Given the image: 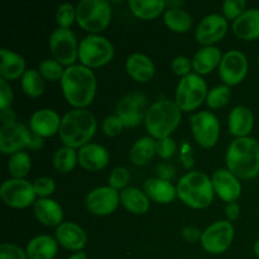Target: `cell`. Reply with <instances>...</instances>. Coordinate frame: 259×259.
<instances>
[{"instance_id":"cell-1","label":"cell","mask_w":259,"mask_h":259,"mask_svg":"<svg viewBox=\"0 0 259 259\" xmlns=\"http://www.w3.org/2000/svg\"><path fill=\"white\" fill-rule=\"evenodd\" d=\"M61 89L66 101L75 109H86L96 94V77L90 68L73 65L65 68Z\"/></svg>"},{"instance_id":"cell-2","label":"cell","mask_w":259,"mask_h":259,"mask_svg":"<svg viewBox=\"0 0 259 259\" xmlns=\"http://www.w3.org/2000/svg\"><path fill=\"white\" fill-rule=\"evenodd\" d=\"M227 169L239 180H252L259 175V142L252 137L235 138L225 154Z\"/></svg>"},{"instance_id":"cell-3","label":"cell","mask_w":259,"mask_h":259,"mask_svg":"<svg viewBox=\"0 0 259 259\" xmlns=\"http://www.w3.org/2000/svg\"><path fill=\"white\" fill-rule=\"evenodd\" d=\"M96 128L98 121L90 110L72 109L62 116L58 136L66 147L80 149L90 143Z\"/></svg>"},{"instance_id":"cell-4","label":"cell","mask_w":259,"mask_h":259,"mask_svg":"<svg viewBox=\"0 0 259 259\" xmlns=\"http://www.w3.org/2000/svg\"><path fill=\"white\" fill-rule=\"evenodd\" d=\"M176 189L177 197L191 209H206L214 201L215 192L211 179L204 172H187L179 180Z\"/></svg>"},{"instance_id":"cell-5","label":"cell","mask_w":259,"mask_h":259,"mask_svg":"<svg viewBox=\"0 0 259 259\" xmlns=\"http://www.w3.org/2000/svg\"><path fill=\"white\" fill-rule=\"evenodd\" d=\"M182 111L176 103L168 99L158 100L148 108L144 119V125L149 137L158 139L171 137L181 123Z\"/></svg>"},{"instance_id":"cell-6","label":"cell","mask_w":259,"mask_h":259,"mask_svg":"<svg viewBox=\"0 0 259 259\" xmlns=\"http://www.w3.org/2000/svg\"><path fill=\"white\" fill-rule=\"evenodd\" d=\"M78 27L90 34H98L109 27L113 17L110 3L106 0H81L76 5Z\"/></svg>"},{"instance_id":"cell-7","label":"cell","mask_w":259,"mask_h":259,"mask_svg":"<svg viewBox=\"0 0 259 259\" xmlns=\"http://www.w3.org/2000/svg\"><path fill=\"white\" fill-rule=\"evenodd\" d=\"M209 89L202 76L190 73L180 80L175 93V103L181 111H194L206 101Z\"/></svg>"},{"instance_id":"cell-8","label":"cell","mask_w":259,"mask_h":259,"mask_svg":"<svg viewBox=\"0 0 259 259\" xmlns=\"http://www.w3.org/2000/svg\"><path fill=\"white\" fill-rule=\"evenodd\" d=\"M114 46L108 38L99 34H90L81 40L78 46V60L88 68H100L114 58Z\"/></svg>"},{"instance_id":"cell-9","label":"cell","mask_w":259,"mask_h":259,"mask_svg":"<svg viewBox=\"0 0 259 259\" xmlns=\"http://www.w3.org/2000/svg\"><path fill=\"white\" fill-rule=\"evenodd\" d=\"M0 199L12 209H27L37 201L32 182L25 179H8L0 187Z\"/></svg>"},{"instance_id":"cell-10","label":"cell","mask_w":259,"mask_h":259,"mask_svg":"<svg viewBox=\"0 0 259 259\" xmlns=\"http://www.w3.org/2000/svg\"><path fill=\"white\" fill-rule=\"evenodd\" d=\"M78 46L75 33L65 28L53 30L48 39V47L53 58L66 67L75 65L78 58Z\"/></svg>"},{"instance_id":"cell-11","label":"cell","mask_w":259,"mask_h":259,"mask_svg":"<svg viewBox=\"0 0 259 259\" xmlns=\"http://www.w3.org/2000/svg\"><path fill=\"white\" fill-rule=\"evenodd\" d=\"M192 136L200 147L210 149L219 141L220 123L212 111H199L190 116Z\"/></svg>"},{"instance_id":"cell-12","label":"cell","mask_w":259,"mask_h":259,"mask_svg":"<svg viewBox=\"0 0 259 259\" xmlns=\"http://www.w3.org/2000/svg\"><path fill=\"white\" fill-rule=\"evenodd\" d=\"M235 229L229 220H218L202 232L200 244L210 254H223L234 239Z\"/></svg>"},{"instance_id":"cell-13","label":"cell","mask_w":259,"mask_h":259,"mask_svg":"<svg viewBox=\"0 0 259 259\" xmlns=\"http://www.w3.org/2000/svg\"><path fill=\"white\" fill-rule=\"evenodd\" d=\"M147 104H148L147 96L143 93L134 91L123 96L118 101L116 115L120 118L125 128H136L146 119L147 110H148Z\"/></svg>"},{"instance_id":"cell-14","label":"cell","mask_w":259,"mask_h":259,"mask_svg":"<svg viewBox=\"0 0 259 259\" xmlns=\"http://www.w3.org/2000/svg\"><path fill=\"white\" fill-rule=\"evenodd\" d=\"M248 58L238 50H230L223 55L218 67L219 77L227 86H237L244 81L248 73Z\"/></svg>"},{"instance_id":"cell-15","label":"cell","mask_w":259,"mask_h":259,"mask_svg":"<svg viewBox=\"0 0 259 259\" xmlns=\"http://www.w3.org/2000/svg\"><path fill=\"white\" fill-rule=\"evenodd\" d=\"M120 204V192L113 187L100 186L91 190L85 197L86 210L95 217L111 215Z\"/></svg>"},{"instance_id":"cell-16","label":"cell","mask_w":259,"mask_h":259,"mask_svg":"<svg viewBox=\"0 0 259 259\" xmlns=\"http://www.w3.org/2000/svg\"><path fill=\"white\" fill-rule=\"evenodd\" d=\"M33 141V132L22 123H13L2 125L0 128V152L3 154L13 156L30 148Z\"/></svg>"},{"instance_id":"cell-17","label":"cell","mask_w":259,"mask_h":259,"mask_svg":"<svg viewBox=\"0 0 259 259\" xmlns=\"http://www.w3.org/2000/svg\"><path fill=\"white\" fill-rule=\"evenodd\" d=\"M228 28V20L223 15L209 14L197 25L195 38L204 47L214 46L225 37Z\"/></svg>"},{"instance_id":"cell-18","label":"cell","mask_w":259,"mask_h":259,"mask_svg":"<svg viewBox=\"0 0 259 259\" xmlns=\"http://www.w3.org/2000/svg\"><path fill=\"white\" fill-rule=\"evenodd\" d=\"M211 182L215 195H218V197L227 204L235 202L242 195L240 180L229 169H217L212 174Z\"/></svg>"},{"instance_id":"cell-19","label":"cell","mask_w":259,"mask_h":259,"mask_svg":"<svg viewBox=\"0 0 259 259\" xmlns=\"http://www.w3.org/2000/svg\"><path fill=\"white\" fill-rule=\"evenodd\" d=\"M55 238L58 245L72 252H82L88 243L86 232L78 224L72 222L62 223L56 228Z\"/></svg>"},{"instance_id":"cell-20","label":"cell","mask_w":259,"mask_h":259,"mask_svg":"<svg viewBox=\"0 0 259 259\" xmlns=\"http://www.w3.org/2000/svg\"><path fill=\"white\" fill-rule=\"evenodd\" d=\"M61 120L62 118H60L57 111L53 109H39L30 116L29 128L35 136L40 138H48L60 132Z\"/></svg>"},{"instance_id":"cell-21","label":"cell","mask_w":259,"mask_h":259,"mask_svg":"<svg viewBox=\"0 0 259 259\" xmlns=\"http://www.w3.org/2000/svg\"><path fill=\"white\" fill-rule=\"evenodd\" d=\"M78 164L89 172H98L105 168L110 162V153L104 146L89 143L78 149Z\"/></svg>"},{"instance_id":"cell-22","label":"cell","mask_w":259,"mask_h":259,"mask_svg":"<svg viewBox=\"0 0 259 259\" xmlns=\"http://www.w3.org/2000/svg\"><path fill=\"white\" fill-rule=\"evenodd\" d=\"M143 191L149 200L157 204L167 205L174 201L177 196V189L169 180L162 177H151L143 184Z\"/></svg>"},{"instance_id":"cell-23","label":"cell","mask_w":259,"mask_h":259,"mask_svg":"<svg viewBox=\"0 0 259 259\" xmlns=\"http://www.w3.org/2000/svg\"><path fill=\"white\" fill-rule=\"evenodd\" d=\"M125 70L129 77L139 83H147L154 77L156 67L148 56L143 53H132L125 62Z\"/></svg>"},{"instance_id":"cell-24","label":"cell","mask_w":259,"mask_h":259,"mask_svg":"<svg viewBox=\"0 0 259 259\" xmlns=\"http://www.w3.org/2000/svg\"><path fill=\"white\" fill-rule=\"evenodd\" d=\"M33 211L40 224L50 228H57L63 223V209L53 199H38L33 205Z\"/></svg>"},{"instance_id":"cell-25","label":"cell","mask_w":259,"mask_h":259,"mask_svg":"<svg viewBox=\"0 0 259 259\" xmlns=\"http://www.w3.org/2000/svg\"><path fill=\"white\" fill-rule=\"evenodd\" d=\"M254 126V115L249 108L244 105H238L230 111L228 118V128L232 136L237 138L249 137V133Z\"/></svg>"},{"instance_id":"cell-26","label":"cell","mask_w":259,"mask_h":259,"mask_svg":"<svg viewBox=\"0 0 259 259\" xmlns=\"http://www.w3.org/2000/svg\"><path fill=\"white\" fill-rule=\"evenodd\" d=\"M232 29L239 39H259V8L245 10L237 20L233 22Z\"/></svg>"},{"instance_id":"cell-27","label":"cell","mask_w":259,"mask_h":259,"mask_svg":"<svg viewBox=\"0 0 259 259\" xmlns=\"http://www.w3.org/2000/svg\"><path fill=\"white\" fill-rule=\"evenodd\" d=\"M0 77L5 81H15L22 78L25 73V60L19 55L8 48L0 50Z\"/></svg>"},{"instance_id":"cell-28","label":"cell","mask_w":259,"mask_h":259,"mask_svg":"<svg viewBox=\"0 0 259 259\" xmlns=\"http://www.w3.org/2000/svg\"><path fill=\"white\" fill-rule=\"evenodd\" d=\"M222 58V51L215 46L202 47L195 53L194 58H192V68H194L195 73L200 76L209 75L215 68L219 67Z\"/></svg>"},{"instance_id":"cell-29","label":"cell","mask_w":259,"mask_h":259,"mask_svg":"<svg viewBox=\"0 0 259 259\" xmlns=\"http://www.w3.org/2000/svg\"><path fill=\"white\" fill-rule=\"evenodd\" d=\"M120 204L131 214L143 215L148 212L151 207V200L141 189L129 186L120 191Z\"/></svg>"},{"instance_id":"cell-30","label":"cell","mask_w":259,"mask_h":259,"mask_svg":"<svg viewBox=\"0 0 259 259\" xmlns=\"http://www.w3.org/2000/svg\"><path fill=\"white\" fill-rule=\"evenodd\" d=\"M25 252L29 259H53L58 252V243L51 235H38L28 242Z\"/></svg>"},{"instance_id":"cell-31","label":"cell","mask_w":259,"mask_h":259,"mask_svg":"<svg viewBox=\"0 0 259 259\" xmlns=\"http://www.w3.org/2000/svg\"><path fill=\"white\" fill-rule=\"evenodd\" d=\"M156 154V139L146 136L134 142L131 151H129V159L134 166L143 167L147 166L154 158Z\"/></svg>"},{"instance_id":"cell-32","label":"cell","mask_w":259,"mask_h":259,"mask_svg":"<svg viewBox=\"0 0 259 259\" xmlns=\"http://www.w3.org/2000/svg\"><path fill=\"white\" fill-rule=\"evenodd\" d=\"M128 5L133 15L142 20L157 19L167 9L163 0H129Z\"/></svg>"},{"instance_id":"cell-33","label":"cell","mask_w":259,"mask_h":259,"mask_svg":"<svg viewBox=\"0 0 259 259\" xmlns=\"http://www.w3.org/2000/svg\"><path fill=\"white\" fill-rule=\"evenodd\" d=\"M163 20L169 30L179 34L187 33L192 27V17L182 8H167Z\"/></svg>"},{"instance_id":"cell-34","label":"cell","mask_w":259,"mask_h":259,"mask_svg":"<svg viewBox=\"0 0 259 259\" xmlns=\"http://www.w3.org/2000/svg\"><path fill=\"white\" fill-rule=\"evenodd\" d=\"M78 163V153L76 149L70 148V147H61L55 152L52 158L53 168L58 174L67 175L75 169L76 164Z\"/></svg>"},{"instance_id":"cell-35","label":"cell","mask_w":259,"mask_h":259,"mask_svg":"<svg viewBox=\"0 0 259 259\" xmlns=\"http://www.w3.org/2000/svg\"><path fill=\"white\" fill-rule=\"evenodd\" d=\"M20 85H22V89L25 95L32 99L42 96L46 89L45 78L42 77L39 71L33 70V68L25 71L23 77L20 78Z\"/></svg>"},{"instance_id":"cell-36","label":"cell","mask_w":259,"mask_h":259,"mask_svg":"<svg viewBox=\"0 0 259 259\" xmlns=\"http://www.w3.org/2000/svg\"><path fill=\"white\" fill-rule=\"evenodd\" d=\"M32 168V158L27 152L22 151L10 156L8 161V172L12 179H24Z\"/></svg>"},{"instance_id":"cell-37","label":"cell","mask_w":259,"mask_h":259,"mask_svg":"<svg viewBox=\"0 0 259 259\" xmlns=\"http://www.w3.org/2000/svg\"><path fill=\"white\" fill-rule=\"evenodd\" d=\"M232 98V91L230 88L227 85H218L209 90L206 98V104L210 109L212 110H219V109L224 108Z\"/></svg>"},{"instance_id":"cell-38","label":"cell","mask_w":259,"mask_h":259,"mask_svg":"<svg viewBox=\"0 0 259 259\" xmlns=\"http://www.w3.org/2000/svg\"><path fill=\"white\" fill-rule=\"evenodd\" d=\"M38 71L42 75L45 80L51 81V82H56L58 80H62V76L65 73V68L60 62L55 60V58H46L39 63Z\"/></svg>"},{"instance_id":"cell-39","label":"cell","mask_w":259,"mask_h":259,"mask_svg":"<svg viewBox=\"0 0 259 259\" xmlns=\"http://www.w3.org/2000/svg\"><path fill=\"white\" fill-rule=\"evenodd\" d=\"M77 13H76V7L71 3H63L58 5L56 10V22H57L58 28H65L70 29L71 25L76 22Z\"/></svg>"},{"instance_id":"cell-40","label":"cell","mask_w":259,"mask_h":259,"mask_svg":"<svg viewBox=\"0 0 259 259\" xmlns=\"http://www.w3.org/2000/svg\"><path fill=\"white\" fill-rule=\"evenodd\" d=\"M131 181V172L125 167H116L109 175V186L116 191H123Z\"/></svg>"},{"instance_id":"cell-41","label":"cell","mask_w":259,"mask_h":259,"mask_svg":"<svg viewBox=\"0 0 259 259\" xmlns=\"http://www.w3.org/2000/svg\"><path fill=\"white\" fill-rule=\"evenodd\" d=\"M247 3L244 0H227L223 3V17L227 20H237L245 12Z\"/></svg>"},{"instance_id":"cell-42","label":"cell","mask_w":259,"mask_h":259,"mask_svg":"<svg viewBox=\"0 0 259 259\" xmlns=\"http://www.w3.org/2000/svg\"><path fill=\"white\" fill-rule=\"evenodd\" d=\"M33 187H34L35 195L39 199H48L51 195L55 192L56 184L51 177H38L34 182H33Z\"/></svg>"},{"instance_id":"cell-43","label":"cell","mask_w":259,"mask_h":259,"mask_svg":"<svg viewBox=\"0 0 259 259\" xmlns=\"http://www.w3.org/2000/svg\"><path fill=\"white\" fill-rule=\"evenodd\" d=\"M156 151L157 156L161 157L163 159H169L176 154L177 146L176 142L174 141V138L171 137H167V138H162L156 141Z\"/></svg>"},{"instance_id":"cell-44","label":"cell","mask_w":259,"mask_h":259,"mask_svg":"<svg viewBox=\"0 0 259 259\" xmlns=\"http://www.w3.org/2000/svg\"><path fill=\"white\" fill-rule=\"evenodd\" d=\"M123 128H125L123 121L120 120L118 115H109L106 116L101 124V129H103L104 134L108 137H116L121 133Z\"/></svg>"},{"instance_id":"cell-45","label":"cell","mask_w":259,"mask_h":259,"mask_svg":"<svg viewBox=\"0 0 259 259\" xmlns=\"http://www.w3.org/2000/svg\"><path fill=\"white\" fill-rule=\"evenodd\" d=\"M0 259H29L27 252L13 243H3L0 245Z\"/></svg>"},{"instance_id":"cell-46","label":"cell","mask_w":259,"mask_h":259,"mask_svg":"<svg viewBox=\"0 0 259 259\" xmlns=\"http://www.w3.org/2000/svg\"><path fill=\"white\" fill-rule=\"evenodd\" d=\"M172 71L175 72V75L181 76L182 77H186L189 76L192 70V60H190L186 56H177L172 61Z\"/></svg>"},{"instance_id":"cell-47","label":"cell","mask_w":259,"mask_h":259,"mask_svg":"<svg viewBox=\"0 0 259 259\" xmlns=\"http://www.w3.org/2000/svg\"><path fill=\"white\" fill-rule=\"evenodd\" d=\"M13 103V89L10 83L5 80H0V110L10 109Z\"/></svg>"},{"instance_id":"cell-48","label":"cell","mask_w":259,"mask_h":259,"mask_svg":"<svg viewBox=\"0 0 259 259\" xmlns=\"http://www.w3.org/2000/svg\"><path fill=\"white\" fill-rule=\"evenodd\" d=\"M202 232L197 227L194 225H187L181 230L182 239L186 240L187 243H197L201 240Z\"/></svg>"},{"instance_id":"cell-49","label":"cell","mask_w":259,"mask_h":259,"mask_svg":"<svg viewBox=\"0 0 259 259\" xmlns=\"http://www.w3.org/2000/svg\"><path fill=\"white\" fill-rule=\"evenodd\" d=\"M225 215H227V218L229 219V222H234V220H237L238 218H239L240 207L237 201L227 204V206H225Z\"/></svg>"},{"instance_id":"cell-50","label":"cell","mask_w":259,"mask_h":259,"mask_svg":"<svg viewBox=\"0 0 259 259\" xmlns=\"http://www.w3.org/2000/svg\"><path fill=\"white\" fill-rule=\"evenodd\" d=\"M15 113L12 110V109H7V110L0 111V120H2L3 125H8V124L17 123L15 121Z\"/></svg>"},{"instance_id":"cell-51","label":"cell","mask_w":259,"mask_h":259,"mask_svg":"<svg viewBox=\"0 0 259 259\" xmlns=\"http://www.w3.org/2000/svg\"><path fill=\"white\" fill-rule=\"evenodd\" d=\"M68 259H88V255H86L83 252H77L75 253V254L71 255Z\"/></svg>"},{"instance_id":"cell-52","label":"cell","mask_w":259,"mask_h":259,"mask_svg":"<svg viewBox=\"0 0 259 259\" xmlns=\"http://www.w3.org/2000/svg\"><path fill=\"white\" fill-rule=\"evenodd\" d=\"M167 8H181L184 5L182 2H166Z\"/></svg>"},{"instance_id":"cell-53","label":"cell","mask_w":259,"mask_h":259,"mask_svg":"<svg viewBox=\"0 0 259 259\" xmlns=\"http://www.w3.org/2000/svg\"><path fill=\"white\" fill-rule=\"evenodd\" d=\"M253 249H254V253H255V255H257V257L259 258V239L257 240V242H255V244H254V248H253Z\"/></svg>"},{"instance_id":"cell-54","label":"cell","mask_w":259,"mask_h":259,"mask_svg":"<svg viewBox=\"0 0 259 259\" xmlns=\"http://www.w3.org/2000/svg\"><path fill=\"white\" fill-rule=\"evenodd\" d=\"M258 66H259V57H258Z\"/></svg>"}]
</instances>
